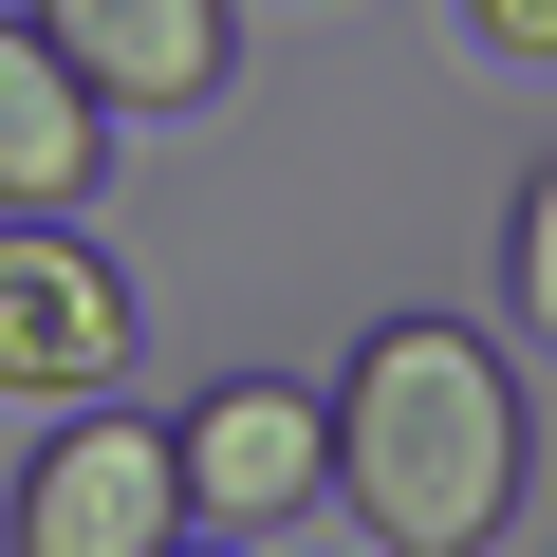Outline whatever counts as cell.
Listing matches in <instances>:
<instances>
[{"label":"cell","instance_id":"obj_1","mask_svg":"<svg viewBox=\"0 0 557 557\" xmlns=\"http://www.w3.org/2000/svg\"><path fill=\"white\" fill-rule=\"evenodd\" d=\"M335 502L391 557H483L520 520V372L465 317H372L335 372Z\"/></svg>","mask_w":557,"mask_h":557},{"label":"cell","instance_id":"obj_4","mask_svg":"<svg viewBox=\"0 0 557 557\" xmlns=\"http://www.w3.org/2000/svg\"><path fill=\"white\" fill-rule=\"evenodd\" d=\"M131 372V278L75 223H0V391L20 409H94Z\"/></svg>","mask_w":557,"mask_h":557},{"label":"cell","instance_id":"obj_2","mask_svg":"<svg viewBox=\"0 0 557 557\" xmlns=\"http://www.w3.org/2000/svg\"><path fill=\"white\" fill-rule=\"evenodd\" d=\"M168 465H186V539H298L335 502V391L223 372V391L168 409Z\"/></svg>","mask_w":557,"mask_h":557},{"label":"cell","instance_id":"obj_7","mask_svg":"<svg viewBox=\"0 0 557 557\" xmlns=\"http://www.w3.org/2000/svg\"><path fill=\"white\" fill-rule=\"evenodd\" d=\"M502 298H520V335H557V168L502 205Z\"/></svg>","mask_w":557,"mask_h":557},{"label":"cell","instance_id":"obj_3","mask_svg":"<svg viewBox=\"0 0 557 557\" xmlns=\"http://www.w3.org/2000/svg\"><path fill=\"white\" fill-rule=\"evenodd\" d=\"M168 539H186V465L149 409H75L20 465V557H168Z\"/></svg>","mask_w":557,"mask_h":557},{"label":"cell","instance_id":"obj_6","mask_svg":"<svg viewBox=\"0 0 557 557\" xmlns=\"http://www.w3.org/2000/svg\"><path fill=\"white\" fill-rule=\"evenodd\" d=\"M94 186H112V112L57 75L38 20H0V223H75Z\"/></svg>","mask_w":557,"mask_h":557},{"label":"cell","instance_id":"obj_9","mask_svg":"<svg viewBox=\"0 0 557 557\" xmlns=\"http://www.w3.org/2000/svg\"><path fill=\"white\" fill-rule=\"evenodd\" d=\"M168 557H242V539H168Z\"/></svg>","mask_w":557,"mask_h":557},{"label":"cell","instance_id":"obj_5","mask_svg":"<svg viewBox=\"0 0 557 557\" xmlns=\"http://www.w3.org/2000/svg\"><path fill=\"white\" fill-rule=\"evenodd\" d=\"M38 38L94 112H149V131L223 94V0H38Z\"/></svg>","mask_w":557,"mask_h":557},{"label":"cell","instance_id":"obj_8","mask_svg":"<svg viewBox=\"0 0 557 557\" xmlns=\"http://www.w3.org/2000/svg\"><path fill=\"white\" fill-rule=\"evenodd\" d=\"M483 20V57H557V0H465Z\"/></svg>","mask_w":557,"mask_h":557}]
</instances>
